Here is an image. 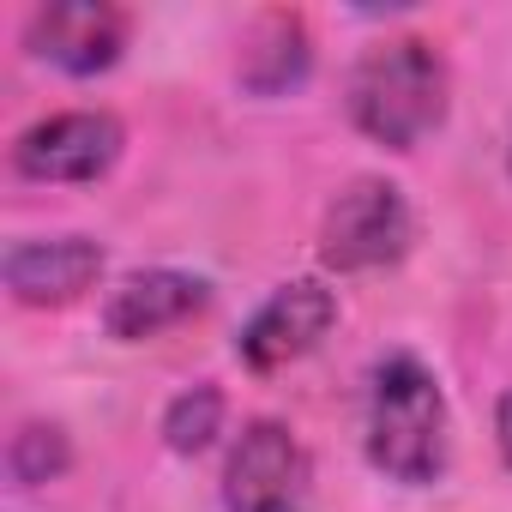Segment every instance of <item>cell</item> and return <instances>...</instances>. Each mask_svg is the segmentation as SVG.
I'll list each match as a JSON object with an SVG mask.
<instances>
[{"mask_svg": "<svg viewBox=\"0 0 512 512\" xmlns=\"http://www.w3.org/2000/svg\"><path fill=\"white\" fill-rule=\"evenodd\" d=\"M362 452L368 464L398 482V488H434L452 458V410L440 392V374L392 350L368 368V398H362Z\"/></svg>", "mask_w": 512, "mask_h": 512, "instance_id": "1", "label": "cell"}, {"mask_svg": "<svg viewBox=\"0 0 512 512\" xmlns=\"http://www.w3.org/2000/svg\"><path fill=\"white\" fill-rule=\"evenodd\" d=\"M446 109H452V67L428 37H386L344 79L350 127L386 151H416L428 133L446 127Z\"/></svg>", "mask_w": 512, "mask_h": 512, "instance_id": "2", "label": "cell"}, {"mask_svg": "<svg viewBox=\"0 0 512 512\" xmlns=\"http://www.w3.org/2000/svg\"><path fill=\"white\" fill-rule=\"evenodd\" d=\"M410 241H416V217L404 187L386 175H356L338 187V199L320 217V266L338 278L386 272L410 253Z\"/></svg>", "mask_w": 512, "mask_h": 512, "instance_id": "3", "label": "cell"}, {"mask_svg": "<svg viewBox=\"0 0 512 512\" xmlns=\"http://www.w3.org/2000/svg\"><path fill=\"white\" fill-rule=\"evenodd\" d=\"M223 512H308L314 500V458L302 434L278 416H253L217 476Z\"/></svg>", "mask_w": 512, "mask_h": 512, "instance_id": "4", "label": "cell"}, {"mask_svg": "<svg viewBox=\"0 0 512 512\" xmlns=\"http://www.w3.org/2000/svg\"><path fill=\"white\" fill-rule=\"evenodd\" d=\"M127 151V127L109 109H61L31 121L13 139V175L43 181V187H85L103 181Z\"/></svg>", "mask_w": 512, "mask_h": 512, "instance_id": "5", "label": "cell"}, {"mask_svg": "<svg viewBox=\"0 0 512 512\" xmlns=\"http://www.w3.org/2000/svg\"><path fill=\"white\" fill-rule=\"evenodd\" d=\"M332 326H338V290H326L320 278H296L247 314V326L235 332V356L247 374H284L290 362L314 356Z\"/></svg>", "mask_w": 512, "mask_h": 512, "instance_id": "6", "label": "cell"}, {"mask_svg": "<svg viewBox=\"0 0 512 512\" xmlns=\"http://www.w3.org/2000/svg\"><path fill=\"white\" fill-rule=\"evenodd\" d=\"M127 37H133V19L109 0H49L25 19V49L67 79H97L121 67Z\"/></svg>", "mask_w": 512, "mask_h": 512, "instance_id": "7", "label": "cell"}, {"mask_svg": "<svg viewBox=\"0 0 512 512\" xmlns=\"http://www.w3.org/2000/svg\"><path fill=\"white\" fill-rule=\"evenodd\" d=\"M109 266V253L97 235H25L7 247V260H0V284L19 308H67L79 296L97 290Z\"/></svg>", "mask_w": 512, "mask_h": 512, "instance_id": "8", "label": "cell"}, {"mask_svg": "<svg viewBox=\"0 0 512 512\" xmlns=\"http://www.w3.org/2000/svg\"><path fill=\"white\" fill-rule=\"evenodd\" d=\"M205 302H211V284L193 272H175V266L127 272L103 302V332L115 344H151V338L187 326L193 314H205Z\"/></svg>", "mask_w": 512, "mask_h": 512, "instance_id": "9", "label": "cell"}, {"mask_svg": "<svg viewBox=\"0 0 512 512\" xmlns=\"http://www.w3.org/2000/svg\"><path fill=\"white\" fill-rule=\"evenodd\" d=\"M314 67V37L296 13H260L241 37V85L253 97H284L308 79Z\"/></svg>", "mask_w": 512, "mask_h": 512, "instance_id": "10", "label": "cell"}, {"mask_svg": "<svg viewBox=\"0 0 512 512\" xmlns=\"http://www.w3.org/2000/svg\"><path fill=\"white\" fill-rule=\"evenodd\" d=\"M223 416H229L223 386L193 380V386H181V392L163 404V422H157V428H163V446H169L175 458H199V452H211V446H217Z\"/></svg>", "mask_w": 512, "mask_h": 512, "instance_id": "11", "label": "cell"}, {"mask_svg": "<svg viewBox=\"0 0 512 512\" xmlns=\"http://www.w3.org/2000/svg\"><path fill=\"white\" fill-rule=\"evenodd\" d=\"M73 470V440L61 422H19L13 440H7V476L19 488H43V482H61Z\"/></svg>", "mask_w": 512, "mask_h": 512, "instance_id": "12", "label": "cell"}, {"mask_svg": "<svg viewBox=\"0 0 512 512\" xmlns=\"http://www.w3.org/2000/svg\"><path fill=\"white\" fill-rule=\"evenodd\" d=\"M494 446H500V464L512 470V386L494 398Z\"/></svg>", "mask_w": 512, "mask_h": 512, "instance_id": "13", "label": "cell"}, {"mask_svg": "<svg viewBox=\"0 0 512 512\" xmlns=\"http://www.w3.org/2000/svg\"><path fill=\"white\" fill-rule=\"evenodd\" d=\"M506 181H512V145H506Z\"/></svg>", "mask_w": 512, "mask_h": 512, "instance_id": "14", "label": "cell"}]
</instances>
